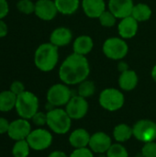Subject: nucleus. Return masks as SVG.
<instances>
[{"label": "nucleus", "instance_id": "nucleus-19", "mask_svg": "<svg viewBox=\"0 0 156 157\" xmlns=\"http://www.w3.org/2000/svg\"><path fill=\"white\" fill-rule=\"evenodd\" d=\"M138 83H139V76L137 73L134 70H131V69L120 73L118 79V84L120 90L126 92L134 90L138 86Z\"/></svg>", "mask_w": 156, "mask_h": 157}, {"label": "nucleus", "instance_id": "nucleus-31", "mask_svg": "<svg viewBox=\"0 0 156 157\" xmlns=\"http://www.w3.org/2000/svg\"><path fill=\"white\" fill-rule=\"evenodd\" d=\"M34 125L38 127H42L44 125H47V113L38 111L31 119Z\"/></svg>", "mask_w": 156, "mask_h": 157}, {"label": "nucleus", "instance_id": "nucleus-17", "mask_svg": "<svg viewBox=\"0 0 156 157\" xmlns=\"http://www.w3.org/2000/svg\"><path fill=\"white\" fill-rule=\"evenodd\" d=\"M81 7L87 17L94 19L108 9V4L105 0H81Z\"/></svg>", "mask_w": 156, "mask_h": 157}, {"label": "nucleus", "instance_id": "nucleus-41", "mask_svg": "<svg viewBox=\"0 0 156 157\" xmlns=\"http://www.w3.org/2000/svg\"><path fill=\"white\" fill-rule=\"evenodd\" d=\"M53 1H54V0H53Z\"/></svg>", "mask_w": 156, "mask_h": 157}, {"label": "nucleus", "instance_id": "nucleus-1", "mask_svg": "<svg viewBox=\"0 0 156 157\" xmlns=\"http://www.w3.org/2000/svg\"><path fill=\"white\" fill-rule=\"evenodd\" d=\"M90 75V63L86 56L77 53L69 54L61 63L58 75L62 83L67 86L79 85L88 79Z\"/></svg>", "mask_w": 156, "mask_h": 157}, {"label": "nucleus", "instance_id": "nucleus-3", "mask_svg": "<svg viewBox=\"0 0 156 157\" xmlns=\"http://www.w3.org/2000/svg\"><path fill=\"white\" fill-rule=\"evenodd\" d=\"M39 98L38 97L28 90H25L20 95L17 96L15 109L19 118L31 120L32 117L39 111Z\"/></svg>", "mask_w": 156, "mask_h": 157}, {"label": "nucleus", "instance_id": "nucleus-39", "mask_svg": "<svg viewBox=\"0 0 156 157\" xmlns=\"http://www.w3.org/2000/svg\"><path fill=\"white\" fill-rule=\"evenodd\" d=\"M151 76H152V79L156 83V64H154L151 70Z\"/></svg>", "mask_w": 156, "mask_h": 157}, {"label": "nucleus", "instance_id": "nucleus-13", "mask_svg": "<svg viewBox=\"0 0 156 157\" xmlns=\"http://www.w3.org/2000/svg\"><path fill=\"white\" fill-rule=\"evenodd\" d=\"M74 35L72 30L67 27H57L50 34L49 41L58 48H63L73 43Z\"/></svg>", "mask_w": 156, "mask_h": 157}, {"label": "nucleus", "instance_id": "nucleus-24", "mask_svg": "<svg viewBox=\"0 0 156 157\" xmlns=\"http://www.w3.org/2000/svg\"><path fill=\"white\" fill-rule=\"evenodd\" d=\"M133 136L132 127L129 126L125 123L118 124L113 130V137L116 142L121 144L129 141Z\"/></svg>", "mask_w": 156, "mask_h": 157}, {"label": "nucleus", "instance_id": "nucleus-6", "mask_svg": "<svg viewBox=\"0 0 156 157\" xmlns=\"http://www.w3.org/2000/svg\"><path fill=\"white\" fill-rule=\"evenodd\" d=\"M99 105L108 111L120 110L125 103V96L121 90L115 87H108L102 90L98 97Z\"/></svg>", "mask_w": 156, "mask_h": 157}, {"label": "nucleus", "instance_id": "nucleus-40", "mask_svg": "<svg viewBox=\"0 0 156 157\" xmlns=\"http://www.w3.org/2000/svg\"><path fill=\"white\" fill-rule=\"evenodd\" d=\"M135 157H143V155H140V156H135Z\"/></svg>", "mask_w": 156, "mask_h": 157}, {"label": "nucleus", "instance_id": "nucleus-11", "mask_svg": "<svg viewBox=\"0 0 156 157\" xmlns=\"http://www.w3.org/2000/svg\"><path fill=\"white\" fill-rule=\"evenodd\" d=\"M31 131V124L29 120L19 118L10 122L6 134L10 139L17 142L20 140H26Z\"/></svg>", "mask_w": 156, "mask_h": 157}, {"label": "nucleus", "instance_id": "nucleus-15", "mask_svg": "<svg viewBox=\"0 0 156 157\" xmlns=\"http://www.w3.org/2000/svg\"><path fill=\"white\" fill-rule=\"evenodd\" d=\"M139 24L140 23L132 16H129L120 19L118 23L119 36L126 40L134 38L138 33Z\"/></svg>", "mask_w": 156, "mask_h": 157}, {"label": "nucleus", "instance_id": "nucleus-10", "mask_svg": "<svg viewBox=\"0 0 156 157\" xmlns=\"http://www.w3.org/2000/svg\"><path fill=\"white\" fill-rule=\"evenodd\" d=\"M64 109L72 120H81L87 114L89 104L86 98L76 95L71 98Z\"/></svg>", "mask_w": 156, "mask_h": 157}, {"label": "nucleus", "instance_id": "nucleus-36", "mask_svg": "<svg viewBox=\"0 0 156 157\" xmlns=\"http://www.w3.org/2000/svg\"><path fill=\"white\" fill-rule=\"evenodd\" d=\"M8 33L7 24L4 21V19H0V39L5 38Z\"/></svg>", "mask_w": 156, "mask_h": 157}, {"label": "nucleus", "instance_id": "nucleus-34", "mask_svg": "<svg viewBox=\"0 0 156 157\" xmlns=\"http://www.w3.org/2000/svg\"><path fill=\"white\" fill-rule=\"evenodd\" d=\"M9 13V4L7 0H0V19H4Z\"/></svg>", "mask_w": 156, "mask_h": 157}, {"label": "nucleus", "instance_id": "nucleus-38", "mask_svg": "<svg viewBox=\"0 0 156 157\" xmlns=\"http://www.w3.org/2000/svg\"><path fill=\"white\" fill-rule=\"evenodd\" d=\"M48 157H69L64 152H63V151H59V150H57V151H53V152H51Z\"/></svg>", "mask_w": 156, "mask_h": 157}, {"label": "nucleus", "instance_id": "nucleus-25", "mask_svg": "<svg viewBox=\"0 0 156 157\" xmlns=\"http://www.w3.org/2000/svg\"><path fill=\"white\" fill-rule=\"evenodd\" d=\"M95 93H96V85L93 81L86 79L78 85L77 95H79L80 97L87 99L88 98L93 97Z\"/></svg>", "mask_w": 156, "mask_h": 157}, {"label": "nucleus", "instance_id": "nucleus-7", "mask_svg": "<svg viewBox=\"0 0 156 157\" xmlns=\"http://www.w3.org/2000/svg\"><path fill=\"white\" fill-rule=\"evenodd\" d=\"M73 96L74 95L69 86L63 83H57L48 89L46 98L47 102L53 108H61L63 106H66Z\"/></svg>", "mask_w": 156, "mask_h": 157}, {"label": "nucleus", "instance_id": "nucleus-20", "mask_svg": "<svg viewBox=\"0 0 156 157\" xmlns=\"http://www.w3.org/2000/svg\"><path fill=\"white\" fill-rule=\"evenodd\" d=\"M91 134L83 128H78L74 130L69 136V143L74 149L85 148L89 144Z\"/></svg>", "mask_w": 156, "mask_h": 157}, {"label": "nucleus", "instance_id": "nucleus-28", "mask_svg": "<svg viewBox=\"0 0 156 157\" xmlns=\"http://www.w3.org/2000/svg\"><path fill=\"white\" fill-rule=\"evenodd\" d=\"M106 154L107 157H129V153L126 147L120 143L112 144Z\"/></svg>", "mask_w": 156, "mask_h": 157}, {"label": "nucleus", "instance_id": "nucleus-23", "mask_svg": "<svg viewBox=\"0 0 156 157\" xmlns=\"http://www.w3.org/2000/svg\"><path fill=\"white\" fill-rule=\"evenodd\" d=\"M17 101V96L8 90H4L0 92V111L9 112L15 109Z\"/></svg>", "mask_w": 156, "mask_h": 157}, {"label": "nucleus", "instance_id": "nucleus-12", "mask_svg": "<svg viewBox=\"0 0 156 157\" xmlns=\"http://www.w3.org/2000/svg\"><path fill=\"white\" fill-rule=\"evenodd\" d=\"M34 14L43 21H51L57 17L59 12L53 0H37Z\"/></svg>", "mask_w": 156, "mask_h": 157}, {"label": "nucleus", "instance_id": "nucleus-4", "mask_svg": "<svg viewBox=\"0 0 156 157\" xmlns=\"http://www.w3.org/2000/svg\"><path fill=\"white\" fill-rule=\"evenodd\" d=\"M47 126L56 134L67 133L72 126V119L62 108H53L47 112Z\"/></svg>", "mask_w": 156, "mask_h": 157}, {"label": "nucleus", "instance_id": "nucleus-2", "mask_svg": "<svg viewBox=\"0 0 156 157\" xmlns=\"http://www.w3.org/2000/svg\"><path fill=\"white\" fill-rule=\"evenodd\" d=\"M59 48L50 41L40 44L34 52V64L38 70L43 73H49L54 70L59 63Z\"/></svg>", "mask_w": 156, "mask_h": 157}, {"label": "nucleus", "instance_id": "nucleus-35", "mask_svg": "<svg viewBox=\"0 0 156 157\" xmlns=\"http://www.w3.org/2000/svg\"><path fill=\"white\" fill-rule=\"evenodd\" d=\"M9 124H10V122L6 119H5L3 117H0V134L7 133Z\"/></svg>", "mask_w": 156, "mask_h": 157}, {"label": "nucleus", "instance_id": "nucleus-32", "mask_svg": "<svg viewBox=\"0 0 156 157\" xmlns=\"http://www.w3.org/2000/svg\"><path fill=\"white\" fill-rule=\"evenodd\" d=\"M69 157H94V154L89 147H85L74 149V151L69 155Z\"/></svg>", "mask_w": 156, "mask_h": 157}, {"label": "nucleus", "instance_id": "nucleus-14", "mask_svg": "<svg viewBox=\"0 0 156 157\" xmlns=\"http://www.w3.org/2000/svg\"><path fill=\"white\" fill-rule=\"evenodd\" d=\"M112 145L111 137L103 132H97L91 135L88 147L93 153L105 154Z\"/></svg>", "mask_w": 156, "mask_h": 157}, {"label": "nucleus", "instance_id": "nucleus-16", "mask_svg": "<svg viewBox=\"0 0 156 157\" xmlns=\"http://www.w3.org/2000/svg\"><path fill=\"white\" fill-rule=\"evenodd\" d=\"M108 9L116 16L118 19L131 16L134 6L133 0H108Z\"/></svg>", "mask_w": 156, "mask_h": 157}, {"label": "nucleus", "instance_id": "nucleus-5", "mask_svg": "<svg viewBox=\"0 0 156 157\" xmlns=\"http://www.w3.org/2000/svg\"><path fill=\"white\" fill-rule=\"evenodd\" d=\"M129 45L127 40L118 37H109L106 39L102 44L103 54L112 61L123 60L129 53Z\"/></svg>", "mask_w": 156, "mask_h": 157}, {"label": "nucleus", "instance_id": "nucleus-9", "mask_svg": "<svg viewBox=\"0 0 156 157\" xmlns=\"http://www.w3.org/2000/svg\"><path fill=\"white\" fill-rule=\"evenodd\" d=\"M26 140L32 150L43 151L48 149L51 145L53 137L48 130L43 128H38L32 130Z\"/></svg>", "mask_w": 156, "mask_h": 157}, {"label": "nucleus", "instance_id": "nucleus-21", "mask_svg": "<svg viewBox=\"0 0 156 157\" xmlns=\"http://www.w3.org/2000/svg\"><path fill=\"white\" fill-rule=\"evenodd\" d=\"M59 14L72 16L75 14L81 6V0H54Z\"/></svg>", "mask_w": 156, "mask_h": 157}, {"label": "nucleus", "instance_id": "nucleus-22", "mask_svg": "<svg viewBox=\"0 0 156 157\" xmlns=\"http://www.w3.org/2000/svg\"><path fill=\"white\" fill-rule=\"evenodd\" d=\"M153 15V10L151 6L145 3H138L135 4L131 12V16L139 22L148 21Z\"/></svg>", "mask_w": 156, "mask_h": 157}, {"label": "nucleus", "instance_id": "nucleus-18", "mask_svg": "<svg viewBox=\"0 0 156 157\" xmlns=\"http://www.w3.org/2000/svg\"><path fill=\"white\" fill-rule=\"evenodd\" d=\"M73 52L79 55L86 56L94 49V40L89 35H79L77 36L72 43Z\"/></svg>", "mask_w": 156, "mask_h": 157}, {"label": "nucleus", "instance_id": "nucleus-30", "mask_svg": "<svg viewBox=\"0 0 156 157\" xmlns=\"http://www.w3.org/2000/svg\"><path fill=\"white\" fill-rule=\"evenodd\" d=\"M142 155L143 157H156V143H145L142 148Z\"/></svg>", "mask_w": 156, "mask_h": 157}, {"label": "nucleus", "instance_id": "nucleus-37", "mask_svg": "<svg viewBox=\"0 0 156 157\" xmlns=\"http://www.w3.org/2000/svg\"><path fill=\"white\" fill-rule=\"evenodd\" d=\"M118 71L120 73H122V72H125L127 70L130 69V66H129V63L127 62H125L124 60H120L118 62Z\"/></svg>", "mask_w": 156, "mask_h": 157}, {"label": "nucleus", "instance_id": "nucleus-8", "mask_svg": "<svg viewBox=\"0 0 156 157\" xmlns=\"http://www.w3.org/2000/svg\"><path fill=\"white\" fill-rule=\"evenodd\" d=\"M133 137L145 144L156 140V123L151 120H140L132 127Z\"/></svg>", "mask_w": 156, "mask_h": 157}, {"label": "nucleus", "instance_id": "nucleus-33", "mask_svg": "<svg viewBox=\"0 0 156 157\" xmlns=\"http://www.w3.org/2000/svg\"><path fill=\"white\" fill-rule=\"evenodd\" d=\"M9 90L11 92H13L16 96L20 95L21 93H23L26 89H25V86L21 81L16 80L14 82L11 83L10 86H9Z\"/></svg>", "mask_w": 156, "mask_h": 157}, {"label": "nucleus", "instance_id": "nucleus-26", "mask_svg": "<svg viewBox=\"0 0 156 157\" xmlns=\"http://www.w3.org/2000/svg\"><path fill=\"white\" fill-rule=\"evenodd\" d=\"M30 149L27 140L17 141L12 147V155L13 157H29Z\"/></svg>", "mask_w": 156, "mask_h": 157}, {"label": "nucleus", "instance_id": "nucleus-27", "mask_svg": "<svg viewBox=\"0 0 156 157\" xmlns=\"http://www.w3.org/2000/svg\"><path fill=\"white\" fill-rule=\"evenodd\" d=\"M100 25L104 28H112L117 24L118 18L108 9L105 10L97 18Z\"/></svg>", "mask_w": 156, "mask_h": 157}, {"label": "nucleus", "instance_id": "nucleus-29", "mask_svg": "<svg viewBox=\"0 0 156 157\" xmlns=\"http://www.w3.org/2000/svg\"><path fill=\"white\" fill-rule=\"evenodd\" d=\"M16 6L20 13L24 15H31L35 10V2L32 0H18Z\"/></svg>", "mask_w": 156, "mask_h": 157}]
</instances>
